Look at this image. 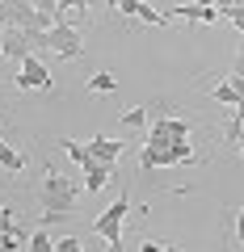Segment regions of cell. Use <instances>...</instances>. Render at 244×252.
<instances>
[{"label": "cell", "instance_id": "obj_1", "mask_svg": "<svg viewBox=\"0 0 244 252\" xmlns=\"http://www.w3.org/2000/svg\"><path fill=\"white\" fill-rule=\"evenodd\" d=\"M80 181H72L64 168H55V164H46L42 172V185H38V202H42V223L55 227V223H64L68 215H72L76 198H80Z\"/></svg>", "mask_w": 244, "mask_h": 252}, {"label": "cell", "instance_id": "obj_2", "mask_svg": "<svg viewBox=\"0 0 244 252\" xmlns=\"http://www.w3.org/2000/svg\"><path fill=\"white\" fill-rule=\"evenodd\" d=\"M127 210H131V193L127 185H122V193H118V202L109 210H101L97 219L89 223V231L97 235V240H105V248H122V223H127Z\"/></svg>", "mask_w": 244, "mask_h": 252}, {"label": "cell", "instance_id": "obj_3", "mask_svg": "<svg viewBox=\"0 0 244 252\" xmlns=\"http://www.w3.org/2000/svg\"><path fill=\"white\" fill-rule=\"evenodd\" d=\"M173 164H194L190 139H181V143H147V139H143V152H139V168H143V172L173 168Z\"/></svg>", "mask_w": 244, "mask_h": 252}, {"label": "cell", "instance_id": "obj_4", "mask_svg": "<svg viewBox=\"0 0 244 252\" xmlns=\"http://www.w3.org/2000/svg\"><path fill=\"white\" fill-rule=\"evenodd\" d=\"M30 89H46V93L55 89L51 67H46V63H42V55H34V51L17 59V93H30Z\"/></svg>", "mask_w": 244, "mask_h": 252}, {"label": "cell", "instance_id": "obj_5", "mask_svg": "<svg viewBox=\"0 0 244 252\" xmlns=\"http://www.w3.org/2000/svg\"><path fill=\"white\" fill-rule=\"evenodd\" d=\"M46 51H51L55 59H80L89 46H84V34L76 26H59V21H55L51 34H46Z\"/></svg>", "mask_w": 244, "mask_h": 252}, {"label": "cell", "instance_id": "obj_6", "mask_svg": "<svg viewBox=\"0 0 244 252\" xmlns=\"http://www.w3.org/2000/svg\"><path fill=\"white\" fill-rule=\"evenodd\" d=\"M147 122H152V105H131V109L118 114V130L131 135L135 143H143V139H147Z\"/></svg>", "mask_w": 244, "mask_h": 252}, {"label": "cell", "instance_id": "obj_7", "mask_svg": "<svg viewBox=\"0 0 244 252\" xmlns=\"http://www.w3.org/2000/svg\"><path fill=\"white\" fill-rule=\"evenodd\" d=\"M164 17H169V21H202V26H215V21H219V9H215V4H198V0H190V4L169 9Z\"/></svg>", "mask_w": 244, "mask_h": 252}, {"label": "cell", "instance_id": "obj_8", "mask_svg": "<svg viewBox=\"0 0 244 252\" xmlns=\"http://www.w3.org/2000/svg\"><path fill=\"white\" fill-rule=\"evenodd\" d=\"M0 55H4V59H21V55H30V30L0 26Z\"/></svg>", "mask_w": 244, "mask_h": 252}, {"label": "cell", "instance_id": "obj_9", "mask_svg": "<svg viewBox=\"0 0 244 252\" xmlns=\"http://www.w3.org/2000/svg\"><path fill=\"white\" fill-rule=\"evenodd\" d=\"M97 4V0H59V9H55V21L59 26H76L80 30L84 21H89V9Z\"/></svg>", "mask_w": 244, "mask_h": 252}, {"label": "cell", "instance_id": "obj_10", "mask_svg": "<svg viewBox=\"0 0 244 252\" xmlns=\"http://www.w3.org/2000/svg\"><path fill=\"white\" fill-rule=\"evenodd\" d=\"M80 177H84V189H89V193H101V189L109 185V177H114V164L93 160V156H89V164L80 168Z\"/></svg>", "mask_w": 244, "mask_h": 252}, {"label": "cell", "instance_id": "obj_11", "mask_svg": "<svg viewBox=\"0 0 244 252\" xmlns=\"http://www.w3.org/2000/svg\"><path fill=\"white\" fill-rule=\"evenodd\" d=\"M122 139H105V135H97V139H89V156L93 160H105V164H118L122 160Z\"/></svg>", "mask_w": 244, "mask_h": 252}, {"label": "cell", "instance_id": "obj_12", "mask_svg": "<svg viewBox=\"0 0 244 252\" xmlns=\"http://www.w3.org/2000/svg\"><path fill=\"white\" fill-rule=\"evenodd\" d=\"M223 143L227 147H240L244 143V109L232 105L227 109V122H223Z\"/></svg>", "mask_w": 244, "mask_h": 252}, {"label": "cell", "instance_id": "obj_13", "mask_svg": "<svg viewBox=\"0 0 244 252\" xmlns=\"http://www.w3.org/2000/svg\"><path fill=\"white\" fill-rule=\"evenodd\" d=\"M26 248H30V252H51V248H55L51 227H46V223H38L34 231H30V244H26Z\"/></svg>", "mask_w": 244, "mask_h": 252}, {"label": "cell", "instance_id": "obj_14", "mask_svg": "<svg viewBox=\"0 0 244 252\" xmlns=\"http://www.w3.org/2000/svg\"><path fill=\"white\" fill-rule=\"evenodd\" d=\"M84 84H89V93H118V76L114 72H93Z\"/></svg>", "mask_w": 244, "mask_h": 252}, {"label": "cell", "instance_id": "obj_15", "mask_svg": "<svg viewBox=\"0 0 244 252\" xmlns=\"http://www.w3.org/2000/svg\"><path fill=\"white\" fill-rule=\"evenodd\" d=\"M0 172H26V156L13 152V147L4 143V147H0Z\"/></svg>", "mask_w": 244, "mask_h": 252}, {"label": "cell", "instance_id": "obj_16", "mask_svg": "<svg viewBox=\"0 0 244 252\" xmlns=\"http://www.w3.org/2000/svg\"><path fill=\"white\" fill-rule=\"evenodd\" d=\"M59 147H64V152L72 156V160L80 164V168H84V164H89V147H84V143H76V139H59Z\"/></svg>", "mask_w": 244, "mask_h": 252}, {"label": "cell", "instance_id": "obj_17", "mask_svg": "<svg viewBox=\"0 0 244 252\" xmlns=\"http://www.w3.org/2000/svg\"><path fill=\"white\" fill-rule=\"evenodd\" d=\"M135 17L143 21V26H169V17H164V13H156V9H147V4H139Z\"/></svg>", "mask_w": 244, "mask_h": 252}, {"label": "cell", "instance_id": "obj_18", "mask_svg": "<svg viewBox=\"0 0 244 252\" xmlns=\"http://www.w3.org/2000/svg\"><path fill=\"white\" fill-rule=\"evenodd\" d=\"M76 248H84L76 235H59V240H55V252H76Z\"/></svg>", "mask_w": 244, "mask_h": 252}, {"label": "cell", "instance_id": "obj_19", "mask_svg": "<svg viewBox=\"0 0 244 252\" xmlns=\"http://www.w3.org/2000/svg\"><path fill=\"white\" fill-rule=\"evenodd\" d=\"M232 240H236V248H244V206L236 210V227H232Z\"/></svg>", "mask_w": 244, "mask_h": 252}, {"label": "cell", "instance_id": "obj_20", "mask_svg": "<svg viewBox=\"0 0 244 252\" xmlns=\"http://www.w3.org/2000/svg\"><path fill=\"white\" fill-rule=\"evenodd\" d=\"M139 248H143V252H169V248H177V244H169V240H143Z\"/></svg>", "mask_w": 244, "mask_h": 252}, {"label": "cell", "instance_id": "obj_21", "mask_svg": "<svg viewBox=\"0 0 244 252\" xmlns=\"http://www.w3.org/2000/svg\"><path fill=\"white\" fill-rule=\"evenodd\" d=\"M139 4H143V0H122V4H118L114 13H122V17H135V13H139Z\"/></svg>", "mask_w": 244, "mask_h": 252}, {"label": "cell", "instance_id": "obj_22", "mask_svg": "<svg viewBox=\"0 0 244 252\" xmlns=\"http://www.w3.org/2000/svg\"><path fill=\"white\" fill-rule=\"evenodd\" d=\"M232 76H244V34H240V51H236V63H232Z\"/></svg>", "mask_w": 244, "mask_h": 252}, {"label": "cell", "instance_id": "obj_23", "mask_svg": "<svg viewBox=\"0 0 244 252\" xmlns=\"http://www.w3.org/2000/svg\"><path fill=\"white\" fill-rule=\"evenodd\" d=\"M105 4H109V9H118V4H122V0H105Z\"/></svg>", "mask_w": 244, "mask_h": 252}, {"label": "cell", "instance_id": "obj_24", "mask_svg": "<svg viewBox=\"0 0 244 252\" xmlns=\"http://www.w3.org/2000/svg\"><path fill=\"white\" fill-rule=\"evenodd\" d=\"M240 160H244V143H240Z\"/></svg>", "mask_w": 244, "mask_h": 252}, {"label": "cell", "instance_id": "obj_25", "mask_svg": "<svg viewBox=\"0 0 244 252\" xmlns=\"http://www.w3.org/2000/svg\"><path fill=\"white\" fill-rule=\"evenodd\" d=\"M0 59H4V55H0Z\"/></svg>", "mask_w": 244, "mask_h": 252}]
</instances>
